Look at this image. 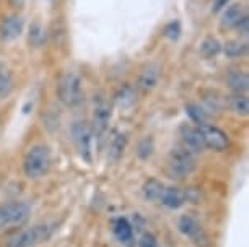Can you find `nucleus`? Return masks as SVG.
<instances>
[{"instance_id": "19", "label": "nucleus", "mask_w": 249, "mask_h": 247, "mask_svg": "<svg viewBox=\"0 0 249 247\" xmlns=\"http://www.w3.org/2000/svg\"><path fill=\"white\" fill-rule=\"evenodd\" d=\"M186 114L189 115V119L197 125L209 124V120H210L209 113H207L202 106L196 104V102H187V104H186Z\"/></svg>"}, {"instance_id": "29", "label": "nucleus", "mask_w": 249, "mask_h": 247, "mask_svg": "<svg viewBox=\"0 0 249 247\" xmlns=\"http://www.w3.org/2000/svg\"><path fill=\"white\" fill-rule=\"evenodd\" d=\"M234 28H238V31L241 33L243 36H248V33H249V18H248V15L244 16Z\"/></svg>"}, {"instance_id": "15", "label": "nucleus", "mask_w": 249, "mask_h": 247, "mask_svg": "<svg viewBox=\"0 0 249 247\" xmlns=\"http://www.w3.org/2000/svg\"><path fill=\"white\" fill-rule=\"evenodd\" d=\"M227 82H228V86L231 88L236 95H244V93L249 90V77L243 70H233V72H230Z\"/></svg>"}, {"instance_id": "9", "label": "nucleus", "mask_w": 249, "mask_h": 247, "mask_svg": "<svg viewBox=\"0 0 249 247\" xmlns=\"http://www.w3.org/2000/svg\"><path fill=\"white\" fill-rule=\"evenodd\" d=\"M181 140H182V145H184L182 148H186L192 155L202 153L205 150L197 125H184V127L181 129Z\"/></svg>"}, {"instance_id": "1", "label": "nucleus", "mask_w": 249, "mask_h": 247, "mask_svg": "<svg viewBox=\"0 0 249 247\" xmlns=\"http://www.w3.org/2000/svg\"><path fill=\"white\" fill-rule=\"evenodd\" d=\"M57 230L55 223H41V225H35L28 230H23L13 236L8 241L7 247H36L43 242L49 241L54 231Z\"/></svg>"}, {"instance_id": "25", "label": "nucleus", "mask_w": 249, "mask_h": 247, "mask_svg": "<svg viewBox=\"0 0 249 247\" xmlns=\"http://www.w3.org/2000/svg\"><path fill=\"white\" fill-rule=\"evenodd\" d=\"M153 150H155V143H153V138L152 137H145L139 142V147H137V155L140 160H148L150 156L153 155Z\"/></svg>"}, {"instance_id": "8", "label": "nucleus", "mask_w": 249, "mask_h": 247, "mask_svg": "<svg viewBox=\"0 0 249 247\" xmlns=\"http://www.w3.org/2000/svg\"><path fill=\"white\" fill-rule=\"evenodd\" d=\"M197 127H199L202 142H204V148H209V150L213 151H225L230 147L228 135L222 129L210 124H202L197 125Z\"/></svg>"}, {"instance_id": "28", "label": "nucleus", "mask_w": 249, "mask_h": 247, "mask_svg": "<svg viewBox=\"0 0 249 247\" xmlns=\"http://www.w3.org/2000/svg\"><path fill=\"white\" fill-rule=\"evenodd\" d=\"M139 247H160L158 241L152 232H143L142 237L139 239Z\"/></svg>"}, {"instance_id": "14", "label": "nucleus", "mask_w": 249, "mask_h": 247, "mask_svg": "<svg viewBox=\"0 0 249 247\" xmlns=\"http://www.w3.org/2000/svg\"><path fill=\"white\" fill-rule=\"evenodd\" d=\"M158 78H160V67L157 64H150L148 67H145L142 70V73H140L137 88L143 93L152 91L155 85L158 83Z\"/></svg>"}, {"instance_id": "20", "label": "nucleus", "mask_w": 249, "mask_h": 247, "mask_svg": "<svg viewBox=\"0 0 249 247\" xmlns=\"http://www.w3.org/2000/svg\"><path fill=\"white\" fill-rule=\"evenodd\" d=\"M127 147V137L125 133H117L111 142V147H109V156L111 160L117 161L119 158L124 155V150Z\"/></svg>"}, {"instance_id": "5", "label": "nucleus", "mask_w": 249, "mask_h": 247, "mask_svg": "<svg viewBox=\"0 0 249 247\" xmlns=\"http://www.w3.org/2000/svg\"><path fill=\"white\" fill-rule=\"evenodd\" d=\"M196 158L186 148H173L168 156L166 171L173 179H186L196 171Z\"/></svg>"}, {"instance_id": "16", "label": "nucleus", "mask_w": 249, "mask_h": 247, "mask_svg": "<svg viewBox=\"0 0 249 247\" xmlns=\"http://www.w3.org/2000/svg\"><path fill=\"white\" fill-rule=\"evenodd\" d=\"M164 187H166V185H164L161 181H158L155 178L147 179V181H145V184L142 185L143 198L148 200V202H160Z\"/></svg>"}, {"instance_id": "22", "label": "nucleus", "mask_w": 249, "mask_h": 247, "mask_svg": "<svg viewBox=\"0 0 249 247\" xmlns=\"http://www.w3.org/2000/svg\"><path fill=\"white\" fill-rule=\"evenodd\" d=\"M116 102L121 106V108H129V106H132L134 102H135V91H134V88L132 86H129V85H125V86H122L119 91H117V95H116Z\"/></svg>"}, {"instance_id": "10", "label": "nucleus", "mask_w": 249, "mask_h": 247, "mask_svg": "<svg viewBox=\"0 0 249 247\" xmlns=\"http://www.w3.org/2000/svg\"><path fill=\"white\" fill-rule=\"evenodd\" d=\"M187 194L179 187H164L160 203L170 210H178L187 202Z\"/></svg>"}, {"instance_id": "30", "label": "nucleus", "mask_w": 249, "mask_h": 247, "mask_svg": "<svg viewBox=\"0 0 249 247\" xmlns=\"http://www.w3.org/2000/svg\"><path fill=\"white\" fill-rule=\"evenodd\" d=\"M230 2H231V0H215V2H213V7H212V12H213V13L222 12L223 8H227V7L230 5Z\"/></svg>"}, {"instance_id": "6", "label": "nucleus", "mask_w": 249, "mask_h": 247, "mask_svg": "<svg viewBox=\"0 0 249 247\" xmlns=\"http://www.w3.org/2000/svg\"><path fill=\"white\" fill-rule=\"evenodd\" d=\"M178 231H179L182 236L189 237L196 246H199V247L210 246L209 234H207L205 230L202 228L199 220L192 215H182L179 220H178Z\"/></svg>"}, {"instance_id": "4", "label": "nucleus", "mask_w": 249, "mask_h": 247, "mask_svg": "<svg viewBox=\"0 0 249 247\" xmlns=\"http://www.w3.org/2000/svg\"><path fill=\"white\" fill-rule=\"evenodd\" d=\"M57 96L59 101L67 108L78 106L83 101V96H85L82 78L73 72H67L65 75H62L57 85Z\"/></svg>"}, {"instance_id": "3", "label": "nucleus", "mask_w": 249, "mask_h": 247, "mask_svg": "<svg viewBox=\"0 0 249 247\" xmlns=\"http://www.w3.org/2000/svg\"><path fill=\"white\" fill-rule=\"evenodd\" d=\"M31 205L23 200H10L0 205V231L23 226L30 220Z\"/></svg>"}, {"instance_id": "7", "label": "nucleus", "mask_w": 249, "mask_h": 247, "mask_svg": "<svg viewBox=\"0 0 249 247\" xmlns=\"http://www.w3.org/2000/svg\"><path fill=\"white\" fill-rule=\"evenodd\" d=\"M72 140L73 145L77 148L78 155L83 158V161L91 163L93 151H91V142H93V132L91 127L87 122H75L72 125Z\"/></svg>"}, {"instance_id": "18", "label": "nucleus", "mask_w": 249, "mask_h": 247, "mask_svg": "<svg viewBox=\"0 0 249 247\" xmlns=\"http://www.w3.org/2000/svg\"><path fill=\"white\" fill-rule=\"evenodd\" d=\"M13 91V75L5 64H0V99H7Z\"/></svg>"}, {"instance_id": "12", "label": "nucleus", "mask_w": 249, "mask_h": 247, "mask_svg": "<svg viewBox=\"0 0 249 247\" xmlns=\"http://www.w3.org/2000/svg\"><path fill=\"white\" fill-rule=\"evenodd\" d=\"M23 31V18L18 15L7 16L0 25V36L3 41H13L21 34Z\"/></svg>"}, {"instance_id": "23", "label": "nucleus", "mask_w": 249, "mask_h": 247, "mask_svg": "<svg viewBox=\"0 0 249 247\" xmlns=\"http://www.w3.org/2000/svg\"><path fill=\"white\" fill-rule=\"evenodd\" d=\"M230 108L233 109L234 114L244 115V117H246L249 114V99L246 98V95L231 96V99H230Z\"/></svg>"}, {"instance_id": "21", "label": "nucleus", "mask_w": 249, "mask_h": 247, "mask_svg": "<svg viewBox=\"0 0 249 247\" xmlns=\"http://www.w3.org/2000/svg\"><path fill=\"white\" fill-rule=\"evenodd\" d=\"M225 54L227 57H231V59H238V57H243V55L248 54V43H241V41H228L225 44Z\"/></svg>"}, {"instance_id": "11", "label": "nucleus", "mask_w": 249, "mask_h": 247, "mask_svg": "<svg viewBox=\"0 0 249 247\" xmlns=\"http://www.w3.org/2000/svg\"><path fill=\"white\" fill-rule=\"evenodd\" d=\"M246 15L248 13H246V8H244L243 3L228 5L225 8L222 20H220V28H222V30H231V28L236 26Z\"/></svg>"}, {"instance_id": "13", "label": "nucleus", "mask_w": 249, "mask_h": 247, "mask_svg": "<svg viewBox=\"0 0 249 247\" xmlns=\"http://www.w3.org/2000/svg\"><path fill=\"white\" fill-rule=\"evenodd\" d=\"M111 119V106L109 102L106 101H100L95 106V111H93V129H95L96 133H103L107 129V124H109Z\"/></svg>"}, {"instance_id": "2", "label": "nucleus", "mask_w": 249, "mask_h": 247, "mask_svg": "<svg viewBox=\"0 0 249 247\" xmlns=\"http://www.w3.org/2000/svg\"><path fill=\"white\" fill-rule=\"evenodd\" d=\"M51 167V151L46 145H35L26 153L23 161V172L28 179H41Z\"/></svg>"}, {"instance_id": "24", "label": "nucleus", "mask_w": 249, "mask_h": 247, "mask_svg": "<svg viewBox=\"0 0 249 247\" xmlns=\"http://www.w3.org/2000/svg\"><path fill=\"white\" fill-rule=\"evenodd\" d=\"M220 50H222V44L218 43V39L215 38H205L202 41L200 44V54L204 55L205 59H210V57H215Z\"/></svg>"}, {"instance_id": "17", "label": "nucleus", "mask_w": 249, "mask_h": 247, "mask_svg": "<svg viewBox=\"0 0 249 247\" xmlns=\"http://www.w3.org/2000/svg\"><path fill=\"white\" fill-rule=\"evenodd\" d=\"M114 236L122 244H130L134 239V228L125 218H117L114 221Z\"/></svg>"}, {"instance_id": "27", "label": "nucleus", "mask_w": 249, "mask_h": 247, "mask_svg": "<svg viewBox=\"0 0 249 247\" xmlns=\"http://www.w3.org/2000/svg\"><path fill=\"white\" fill-rule=\"evenodd\" d=\"M164 34H166L168 38L173 39V41H176L178 38H179V34H181V25H179V21L170 23V25L166 26V30H164Z\"/></svg>"}, {"instance_id": "26", "label": "nucleus", "mask_w": 249, "mask_h": 247, "mask_svg": "<svg viewBox=\"0 0 249 247\" xmlns=\"http://www.w3.org/2000/svg\"><path fill=\"white\" fill-rule=\"evenodd\" d=\"M30 41H31L33 46H36V48H39V46L43 44V41H44V31H43V28L37 25V23L30 28Z\"/></svg>"}]
</instances>
